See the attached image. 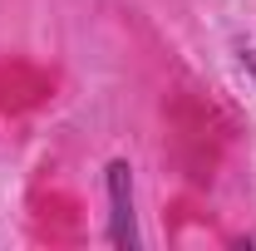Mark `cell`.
Listing matches in <instances>:
<instances>
[{"label":"cell","instance_id":"6da1fadb","mask_svg":"<svg viewBox=\"0 0 256 251\" xmlns=\"http://www.w3.org/2000/svg\"><path fill=\"white\" fill-rule=\"evenodd\" d=\"M108 242L138 246V217H133V168L128 158L108 162Z\"/></svg>","mask_w":256,"mask_h":251}]
</instances>
